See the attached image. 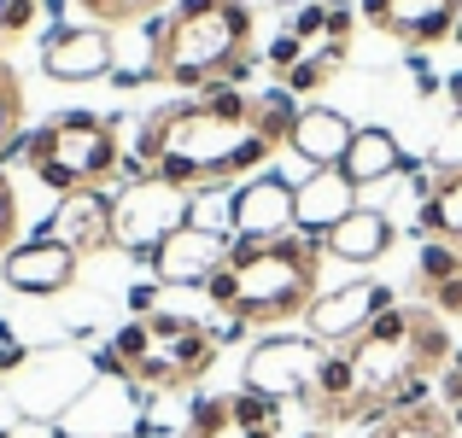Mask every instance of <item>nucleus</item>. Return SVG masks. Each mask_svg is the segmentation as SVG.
Returning <instances> with one entry per match:
<instances>
[{
  "label": "nucleus",
  "instance_id": "obj_11",
  "mask_svg": "<svg viewBox=\"0 0 462 438\" xmlns=\"http://www.w3.org/2000/svg\"><path fill=\"white\" fill-rule=\"evenodd\" d=\"M393 304H398V292L386 287V281L357 275V281H346V287H334V292H316V304L305 310V327H310L316 345L346 351V345H357V339L369 333V322H374V315H386Z\"/></svg>",
  "mask_w": 462,
  "mask_h": 438
},
{
  "label": "nucleus",
  "instance_id": "obj_4",
  "mask_svg": "<svg viewBox=\"0 0 462 438\" xmlns=\"http://www.w3.org/2000/svg\"><path fill=\"white\" fill-rule=\"evenodd\" d=\"M346 362H351V392H357L346 421L374 427L410 380H433L451 369V333H445L433 304H393L386 315L369 322L357 345H346Z\"/></svg>",
  "mask_w": 462,
  "mask_h": 438
},
{
  "label": "nucleus",
  "instance_id": "obj_14",
  "mask_svg": "<svg viewBox=\"0 0 462 438\" xmlns=\"http://www.w3.org/2000/svg\"><path fill=\"white\" fill-rule=\"evenodd\" d=\"M363 23L398 47H439L457 35L462 0H363Z\"/></svg>",
  "mask_w": 462,
  "mask_h": 438
},
{
  "label": "nucleus",
  "instance_id": "obj_19",
  "mask_svg": "<svg viewBox=\"0 0 462 438\" xmlns=\"http://www.w3.org/2000/svg\"><path fill=\"white\" fill-rule=\"evenodd\" d=\"M398 228L386 211H374V205H357L351 216H339L334 228L322 234V258H339V263H381L386 251H393Z\"/></svg>",
  "mask_w": 462,
  "mask_h": 438
},
{
  "label": "nucleus",
  "instance_id": "obj_6",
  "mask_svg": "<svg viewBox=\"0 0 462 438\" xmlns=\"http://www.w3.org/2000/svg\"><path fill=\"white\" fill-rule=\"evenodd\" d=\"M18 158L35 169L42 187H53L65 199V193L106 187L124 169V141H117V123L100 112H59L23 135Z\"/></svg>",
  "mask_w": 462,
  "mask_h": 438
},
{
  "label": "nucleus",
  "instance_id": "obj_3",
  "mask_svg": "<svg viewBox=\"0 0 462 438\" xmlns=\"http://www.w3.org/2000/svg\"><path fill=\"white\" fill-rule=\"evenodd\" d=\"M211 304L246 327L293 322L322 292V240L316 234H282V240H235L228 263L205 281Z\"/></svg>",
  "mask_w": 462,
  "mask_h": 438
},
{
  "label": "nucleus",
  "instance_id": "obj_9",
  "mask_svg": "<svg viewBox=\"0 0 462 438\" xmlns=\"http://www.w3.org/2000/svg\"><path fill=\"white\" fill-rule=\"evenodd\" d=\"M322 362H328V345H316V339H293V333H275V339H258V345H252L240 386H246V392H258V397H270V404H310Z\"/></svg>",
  "mask_w": 462,
  "mask_h": 438
},
{
  "label": "nucleus",
  "instance_id": "obj_27",
  "mask_svg": "<svg viewBox=\"0 0 462 438\" xmlns=\"http://www.w3.org/2000/svg\"><path fill=\"white\" fill-rule=\"evenodd\" d=\"M42 12H53V0H0V47L18 41V35H30Z\"/></svg>",
  "mask_w": 462,
  "mask_h": 438
},
{
  "label": "nucleus",
  "instance_id": "obj_20",
  "mask_svg": "<svg viewBox=\"0 0 462 438\" xmlns=\"http://www.w3.org/2000/svg\"><path fill=\"white\" fill-rule=\"evenodd\" d=\"M293 211H299V234H316V240H322L339 216L357 211V187H351L339 169H316V176H305L293 187Z\"/></svg>",
  "mask_w": 462,
  "mask_h": 438
},
{
  "label": "nucleus",
  "instance_id": "obj_1",
  "mask_svg": "<svg viewBox=\"0 0 462 438\" xmlns=\"http://www.w3.org/2000/svg\"><path fill=\"white\" fill-rule=\"evenodd\" d=\"M293 123H299V100L287 88L240 94L235 82H217L193 100L158 105L135 129L129 158L188 193H217L228 181L258 176L270 158H282Z\"/></svg>",
  "mask_w": 462,
  "mask_h": 438
},
{
  "label": "nucleus",
  "instance_id": "obj_31",
  "mask_svg": "<svg viewBox=\"0 0 462 438\" xmlns=\"http://www.w3.org/2000/svg\"><path fill=\"white\" fill-rule=\"evenodd\" d=\"M451 427H457V433H462V404H457V409H451Z\"/></svg>",
  "mask_w": 462,
  "mask_h": 438
},
{
  "label": "nucleus",
  "instance_id": "obj_8",
  "mask_svg": "<svg viewBox=\"0 0 462 438\" xmlns=\"http://www.w3.org/2000/svg\"><path fill=\"white\" fill-rule=\"evenodd\" d=\"M188 223H193V193L164 181V176H152V169L124 176V187H112V251L152 258Z\"/></svg>",
  "mask_w": 462,
  "mask_h": 438
},
{
  "label": "nucleus",
  "instance_id": "obj_32",
  "mask_svg": "<svg viewBox=\"0 0 462 438\" xmlns=\"http://www.w3.org/2000/svg\"><path fill=\"white\" fill-rule=\"evenodd\" d=\"M275 6H310V0H275Z\"/></svg>",
  "mask_w": 462,
  "mask_h": 438
},
{
  "label": "nucleus",
  "instance_id": "obj_5",
  "mask_svg": "<svg viewBox=\"0 0 462 438\" xmlns=\"http://www.w3.org/2000/svg\"><path fill=\"white\" fill-rule=\"evenodd\" d=\"M217 362V333L205 322L181 310H152L147 315H129L117 327V339L100 351V374L112 380H135L141 392H181L193 386L205 369Z\"/></svg>",
  "mask_w": 462,
  "mask_h": 438
},
{
  "label": "nucleus",
  "instance_id": "obj_29",
  "mask_svg": "<svg viewBox=\"0 0 462 438\" xmlns=\"http://www.w3.org/2000/svg\"><path fill=\"white\" fill-rule=\"evenodd\" d=\"M18 362H23V351H18V345H0V369H18Z\"/></svg>",
  "mask_w": 462,
  "mask_h": 438
},
{
  "label": "nucleus",
  "instance_id": "obj_21",
  "mask_svg": "<svg viewBox=\"0 0 462 438\" xmlns=\"http://www.w3.org/2000/svg\"><path fill=\"white\" fill-rule=\"evenodd\" d=\"M398 169H410L404 146H398L393 129H357L346 146V158H339V176L351 181V187H381V181H393Z\"/></svg>",
  "mask_w": 462,
  "mask_h": 438
},
{
  "label": "nucleus",
  "instance_id": "obj_13",
  "mask_svg": "<svg viewBox=\"0 0 462 438\" xmlns=\"http://www.w3.org/2000/svg\"><path fill=\"white\" fill-rule=\"evenodd\" d=\"M228 251H235V234L205 228V223H188L181 234H170L147 263H152V281L158 287H205L228 263Z\"/></svg>",
  "mask_w": 462,
  "mask_h": 438
},
{
  "label": "nucleus",
  "instance_id": "obj_2",
  "mask_svg": "<svg viewBox=\"0 0 462 438\" xmlns=\"http://www.w3.org/2000/svg\"><path fill=\"white\" fill-rule=\"evenodd\" d=\"M252 35H258V18L246 0H176L164 18H152L147 82L193 94L240 82L252 70Z\"/></svg>",
  "mask_w": 462,
  "mask_h": 438
},
{
  "label": "nucleus",
  "instance_id": "obj_10",
  "mask_svg": "<svg viewBox=\"0 0 462 438\" xmlns=\"http://www.w3.org/2000/svg\"><path fill=\"white\" fill-rule=\"evenodd\" d=\"M141 427H147V392L112 374H94L77 404L53 421L59 438H141Z\"/></svg>",
  "mask_w": 462,
  "mask_h": 438
},
{
  "label": "nucleus",
  "instance_id": "obj_18",
  "mask_svg": "<svg viewBox=\"0 0 462 438\" xmlns=\"http://www.w3.org/2000/svg\"><path fill=\"white\" fill-rule=\"evenodd\" d=\"M351 135H357V123H351L346 112H334V105H299V123H293V135H287V152H293L305 169H339Z\"/></svg>",
  "mask_w": 462,
  "mask_h": 438
},
{
  "label": "nucleus",
  "instance_id": "obj_22",
  "mask_svg": "<svg viewBox=\"0 0 462 438\" xmlns=\"http://www.w3.org/2000/svg\"><path fill=\"white\" fill-rule=\"evenodd\" d=\"M421 240H445L462 251V169H433L421 181Z\"/></svg>",
  "mask_w": 462,
  "mask_h": 438
},
{
  "label": "nucleus",
  "instance_id": "obj_16",
  "mask_svg": "<svg viewBox=\"0 0 462 438\" xmlns=\"http://www.w3.org/2000/svg\"><path fill=\"white\" fill-rule=\"evenodd\" d=\"M47 240H59L77 258H94V251H112V193L88 187V193H65L53 205V216L42 223Z\"/></svg>",
  "mask_w": 462,
  "mask_h": 438
},
{
  "label": "nucleus",
  "instance_id": "obj_24",
  "mask_svg": "<svg viewBox=\"0 0 462 438\" xmlns=\"http://www.w3.org/2000/svg\"><path fill=\"white\" fill-rule=\"evenodd\" d=\"M23 146V82L12 65H0V164Z\"/></svg>",
  "mask_w": 462,
  "mask_h": 438
},
{
  "label": "nucleus",
  "instance_id": "obj_23",
  "mask_svg": "<svg viewBox=\"0 0 462 438\" xmlns=\"http://www.w3.org/2000/svg\"><path fill=\"white\" fill-rule=\"evenodd\" d=\"M369 438H451V415L439 404H421V409H393V415L374 421Z\"/></svg>",
  "mask_w": 462,
  "mask_h": 438
},
{
  "label": "nucleus",
  "instance_id": "obj_7",
  "mask_svg": "<svg viewBox=\"0 0 462 438\" xmlns=\"http://www.w3.org/2000/svg\"><path fill=\"white\" fill-rule=\"evenodd\" d=\"M351 30H357V18H351V6H339V0H310V6H299L293 30L270 47V65H275V77H282V88L293 94V100L299 94H316L346 65Z\"/></svg>",
  "mask_w": 462,
  "mask_h": 438
},
{
  "label": "nucleus",
  "instance_id": "obj_15",
  "mask_svg": "<svg viewBox=\"0 0 462 438\" xmlns=\"http://www.w3.org/2000/svg\"><path fill=\"white\" fill-rule=\"evenodd\" d=\"M77 269H82V258L65 251L59 240H47V234L18 240V246L0 258V281L12 292H23V298H59V292H70L77 287Z\"/></svg>",
  "mask_w": 462,
  "mask_h": 438
},
{
  "label": "nucleus",
  "instance_id": "obj_17",
  "mask_svg": "<svg viewBox=\"0 0 462 438\" xmlns=\"http://www.w3.org/2000/svg\"><path fill=\"white\" fill-rule=\"evenodd\" d=\"M112 30L106 23H70V30H53L42 47V70L47 82H100L112 70Z\"/></svg>",
  "mask_w": 462,
  "mask_h": 438
},
{
  "label": "nucleus",
  "instance_id": "obj_25",
  "mask_svg": "<svg viewBox=\"0 0 462 438\" xmlns=\"http://www.w3.org/2000/svg\"><path fill=\"white\" fill-rule=\"evenodd\" d=\"M77 12H88V23H106V30H117V23H141V18H164L176 0H70Z\"/></svg>",
  "mask_w": 462,
  "mask_h": 438
},
{
  "label": "nucleus",
  "instance_id": "obj_12",
  "mask_svg": "<svg viewBox=\"0 0 462 438\" xmlns=\"http://www.w3.org/2000/svg\"><path fill=\"white\" fill-rule=\"evenodd\" d=\"M293 228H299V211H293V181L287 176L258 169L228 193V234L235 240H282Z\"/></svg>",
  "mask_w": 462,
  "mask_h": 438
},
{
  "label": "nucleus",
  "instance_id": "obj_26",
  "mask_svg": "<svg viewBox=\"0 0 462 438\" xmlns=\"http://www.w3.org/2000/svg\"><path fill=\"white\" fill-rule=\"evenodd\" d=\"M457 275H462V251H457V246H445V240H428V246H421V263H416L421 292H433V287L457 281Z\"/></svg>",
  "mask_w": 462,
  "mask_h": 438
},
{
  "label": "nucleus",
  "instance_id": "obj_30",
  "mask_svg": "<svg viewBox=\"0 0 462 438\" xmlns=\"http://www.w3.org/2000/svg\"><path fill=\"white\" fill-rule=\"evenodd\" d=\"M451 105H457V117H462V70L451 77Z\"/></svg>",
  "mask_w": 462,
  "mask_h": 438
},
{
  "label": "nucleus",
  "instance_id": "obj_28",
  "mask_svg": "<svg viewBox=\"0 0 462 438\" xmlns=\"http://www.w3.org/2000/svg\"><path fill=\"white\" fill-rule=\"evenodd\" d=\"M18 246V187H12V176L0 169V258Z\"/></svg>",
  "mask_w": 462,
  "mask_h": 438
}]
</instances>
